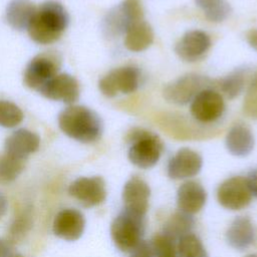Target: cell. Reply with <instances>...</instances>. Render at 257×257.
Here are the masks:
<instances>
[{"instance_id": "6", "label": "cell", "mask_w": 257, "mask_h": 257, "mask_svg": "<svg viewBox=\"0 0 257 257\" xmlns=\"http://www.w3.org/2000/svg\"><path fill=\"white\" fill-rule=\"evenodd\" d=\"M144 19V8L140 0H123L104 17L103 30L106 36L124 34L126 29Z\"/></svg>"}, {"instance_id": "20", "label": "cell", "mask_w": 257, "mask_h": 257, "mask_svg": "<svg viewBox=\"0 0 257 257\" xmlns=\"http://www.w3.org/2000/svg\"><path fill=\"white\" fill-rule=\"evenodd\" d=\"M254 234L252 221L248 217L239 216L229 226L226 232V240L232 248L243 251L253 243Z\"/></svg>"}, {"instance_id": "19", "label": "cell", "mask_w": 257, "mask_h": 257, "mask_svg": "<svg viewBox=\"0 0 257 257\" xmlns=\"http://www.w3.org/2000/svg\"><path fill=\"white\" fill-rule=\"evenodd\" d=\"M225 145L231 155L235 157H246L253 151L255 140L248 126L242 123H236L228 131Z\"/></svg>"}, {"instance_id": "24", "label": "cell", "mask_w": 257, "mask_h": 257, "mask_svg": "<svg viewBox=\"0 0 257 257\" xmlns=\"http://www.w3.org/2000/svg\"><path fill=\"white\" fill-rule=\"evenodd\" d=\"M195 3L203 11L206 18L212 22H222L232 12L227 0H195Z\"/></svg>"}, {"instance_id": "1", "label": "cell", "mask_w": 257, "mask_h": 257, "mask_svg": "<svg viewBox=\"0 0 257 257\" xmlns=\"http://www.w3.org/2000/svg\"><path fill=\"white\" fill-rule=\"evenodd\" d=\"M69 23L65 8L56 1H45L37 7L27 31L30 38L38 44H49L61 36Z\"/></svg>"}, {"instance_id": "10", "label": "cell", "mask_w": 257, "mask_h": 257, "mask_svg": "<svg viewBox=\"0 0 257 257\" xmlns=\"http://www.w3.org/2000/svg\"><path fill=\"white\" fill-rule=\"evenodd\" d=\"M224 111L225 102L221 93L211 87L199 92L190 103L192 116L202 123H211L218 120Z\"/></svg>"}, {"instance_id": "34", "label": "cell", "mask_w": 257, "mask_h": 257, "mask_svg": "<svg viewBox=\"0 0 257 257\" xmlns=\"http://www.w3.org/2000/svg\"><path fill=\"white\" fill-rule=\"evenodd\" d=\"M247 42L249 43V45L254 48L255 50H257V29H252L250 30L247 35Z\"/></svg>"}, {"instance_id": "38", "label": "cell", "mask_w": 257, "mask_h": 257, "mask_svg": "<svg viewBox=\"0 0 257 257\" xmlns=\"http://www.w3.org/2000/svg\"><path fill=\"white\" fill-rule=\"evenodd\" d=\"M246 257H257V255H256V254H249V255H247Z\"/></svg>"}, {"instance_id": "21", "label": "cell", "mask_w": 257, "mask_h": 257, "mask_svg": "<svg viewBox=\"0 0 257 257\" xmlns=\"http://www.w3.org/2000/svg\"><path fill=\"white\" fill-rule=\"evenodd\" d=\"M154 42L152 26L143 20L132 24L124 32V46L132 52H141L149 48Z\"/></svg>"}, {"instance_id": "37", "label": "cell", "mask_w": 257, "mask_h": 257, "mask_svg": "<svg viewBox=\"0 0 257 257\" xmlns=\"http://www.w3.org/2000/svg\"><path fill=\"white\" fill-rule=\"evenodd\" d=\"M9 257H24L23 255H21L20 253H11L9 255Z\"/></svg>"}, {"instance_id": "25", "label": "cell", "mask_w": 257, "mask_h": 257, "mask_svg": "<svg viewBox=\"0 0 257 257\" xmlns=\"http://www.w3.org/2000/svg\"><path fill=\"white\" fill-rule=\"evenodd\" d=\"M25 160L10 156L6 153L0 156V184L7 185L15 181L25 167Z\"/></svg>"}, {"instance_id": "8", "label": "cell", "mask_w": 257, "mask_h": 257, "mask_svg": "<svg viewBox=\"0 0 257 257\" xmlns=\"http://www.w3.org/2000/svg\"><path fill=\"white\" fill-rule=\"evenodd\" d=\"M140 70L132 65L121 66L110 70L98 81V88L107 97L118 93L128 94L135 92L140 86Z\"/></svg>"}, {"instance_id": "18", "label": "cell", "mask_w": 257, "mask_h": 257, "mask_svg": "<svg viewBox=\"0 0 257 257\" xmlns=\"http://www.w3.org/2000/svg\"><path fill=\"white\" fill-rule=\"evenodd\" d=\"M40 145L39 137L26 128H19L13 132L5 141V153L15 158L26 160L35 153Z\"/></svg>"}, {"instance_id": "32", "label": "cell", "mask_w": 257, "mask_h": 257, "mask_svg": "<svg viewBox=\"0 0 257 257\" xmlns=\"http://www.w3.org/2000/svg\"><path fill=\"white\" fill-rule=\"evenodd\" d=\"M130 253H131L130 257H155L151 243H148L144 240L137 247H135Z\"/></svg>"}, {"instance_id": "11", "label": "cell", "mask_w": 257, "mask_h": 257, "mask_svg": "<svg viewBox=\"0 0 257 257\" xmlns=\"http://www.w3.org/2000/svg\"><path fill=\"white\" fill-rule=\"evenodd\" d=\"M68 194L84 207H94L106 198L105 182L99 176L81 177L68 187Z\"/></svg>"}, {"instance_id": "5", "label": "cell", "mask_w": 257, "mask_h": 257, "mask_svg": "<svg viewBox=\"0 0 257 257\" xmlns=\"http://www.w3.org/2000/svg\"><path fill=\"white\" fill-rule=\"evenodd\" d=\"M210 78L190 73L183 75L170 82L163 91L164 98L176 105H185L191 103L195 96L206 88L211 87Z\"/></svg>"}, {"instance_id": "7", "label": "cell", "mask_w": 257, "mask_h": 257, "mask_svg": "<svg viewBox=\"0 0 257 257\" xmlns=\"http://www.w3.org/2000/svg\"><path fill=\"white\" fill-rule=\"evenodd\" d=\"M60 62V56L56 52L47 51L34 56L24 70V83L28 87L38 91L49 79L58 74Z\"/></svg>"}, {"instance_id": "2", "label": "cell", "mask_w": 257, "mask_h": 257, "mask_svg": "<svg viewBox=\"0 0 257 257\" xmlns=\"http://www.w3.org/2000/svg\"><path fill=\"white\" fill-rule=\"evenodd\" d=\"M58 125L69 138L80 143L96 142L102 134L99 115L84 105H69L58 114Z\"/></svg>"}, {"instance_id": "23", "label": "cell", "mask_w": 257, "mask_h": 257, "mask_svg": "<svg viewBox=\"0 0 257 257\" xmlns=\"http://www.w3.org/2000/svg\"><path fill=\"white\" fill-rule=\"evenodd\" d=\"M194 225L195 220L192 215L178 211L166 221L162 233L173 241L178 242L183 236L191 233Z\"/></svg>"}, {"instance_id": "30", "label": "cell", "mask_w": 257, "mask_h": 257, "mask_svg": "<svg viewBox=\"0 0 257 257\" xmlns=\"http://www.w3.org/2000/svg\"><path fill=\"white\" fill-rule=\"evenodd\" d=\"M155 257H177L176 242L164 235L157 234L151 242Z\"/></svg>"}, {"instance_id": "26", "label": "cell", "mask_w": 257, "mask_h": 257, "mask_svg": "<svg viewBox=\"0 0 257 257\" xmlns=\"http://www.w3.org/2000/svg\"><path fill=\"white\" fill-rule=\"evenodd\" d=\"M177 257H208V253L200 238L189 233L177 242Z\"/></svg>"}, {"instance_id": "14", "label": "cell", "mask_w": 257, "mask_h": 257, "mask_svg": "<svg viewBox=\"0 0 257 257\" xmlns=\"http://www.w3.org/2000/svg\"><path fill=\"white\" fill-rule=\"evenodd\" d=\"M203 166L199 153L188 148L179 150L169 161L167 172L173 180H184L198 175Z\"/></svg>"}, {"instance_id": "27", "label": "cell", "mask_w": 257, "mask_h": 257, "mask_svg": "<svg viewBox=\"0 0 257 257\" xmlns=\"http://www.w3.org/2000/svg\"><path fill=\"white\" fill-rule=\"evenodd\" d=\"M245 74L244 69H236L221 80L220 88L228 98L233 99L243 91L246 81Z\"/></svg>"}, {"instance_id": "17", "label": "cell", "mask_w": 257, "mask_h": 257, "mask_svg": "<svg viewBox=\"0 0 257 257\" xmlns=\"http://www.w3.org/2000/svg\"><path fill=\"white\" fill-rule=\"evenodd\" d=\"M207 201L205 188L196 181L183 183L177 191V205L179 211L193 215L200 212Z\"/></svg>"}, {"instance_id": "12", "label": "cell", "mask_w": 257, "mask_h": 257, "mask_svg": "<svg viewBox=\"0 0 257 257\" xmlns=\"http://www.w3.org/2000/svg\"><path fill=\"white\" fill-rule=\"evenodd\" d=\"M38 92L52 100H60L72 104L79 97L78 81L70 74L58 73L42 85Z\"/></svg>"}, {"instance_id": "22", "label": "cell", "mask_w": 257, "mask_h": 257, "mask_svg": "<svg viewBox=\"0 0 257 257\" xmlns=\"http://www.w3.org/2000/svg\"><path fill=\"white\" fill-rule=\"evenodd\" d=\"M36 10L30 0H12L6 8V20L16 30H27Z\"/></svg>"}, {"instance_id": "35", "label": "cell", "mask_w": 257, "mask_h": 257, "mask_svg": "<svg viewBox=\"0 0 257 257\" xmlns=\"http://www.w3.org/2000/svg\"><path fill=\"white\" fill-rule=\"evenodd\" d=\"M10 254L9 244L5 240L0 239V257H9Z\"/></svg>"}, {"instance_id": "4", "label": "cell", "mask_w": 257, "mask_h": 257, "mask_svg": "<svg viewBox=\"0 0 257 257\" xmlns=\"http://www.w3.org/2000/svg\"><path fill=\"white\" fill-rule=\"evenodd\" d=\"M146 229V217L122 210L110 225V236L121 252H131L142 241Z\"/></svg>"}, {"instance_id": "15", "label": "cell", "mask_w": 257, "mask_h": 257, "mask_svg": "<svg viewBox=\"0 0 257 257\" xmlns=\"http://www.w3.org/2000/svg\"><path fill=\"white\" fill-rule=\"evenodd\" d=\"M85 228V218L76 209L67 208L59 211L52 224V231L55 236L65 241H76L79 239Z\"/></svg>"}, {"instance_id": "28", "label": "cell", "mask_w": 257, "mask_h": 257, "mask_svg": "<svg viewBox=\"0 0 257 257\" xmlns=\"http://www.w3.org/2000/svg\"><path fill=\"white\" fill-rule=\"evenodd\" d=\"M32 212L31 207H25L18 215L15 217L14 221L10 226V240L16 243L29 232L32 227Z\"/></svg>"}, {"instance_id": "29", "label": "cell", "mask_w": 257, "mask_h": 257, "mask_svg": "<svg viewBox=\"0 0 257 257\" xmlns=\"http://www.w3.org/2000/svg\"><path fill=\"white\" fill-rule=\"evenodd\" d=\"M23 112L15 103L0 99V125L14 127L23 120Z\"/></svg>"}, {"instance_id": "9", "label": "cell", "mask_w": 257, "mask_h": 257, "mask_svg": "<svg viewBox=\"0 0 257 257\" xmlns=\"http://www.w3.org/2000/svg\"><path fill=\"white\" fill-rule=\"evenodd\" d=\"M217 200L225 209L237 211L247 207L252 200V194L246 178L231 177L220 184L217 190Z\"/></svg>"}, {"instance_id": "36", "label": "cell", "mask_w": 257, "mask_h": 257, "mask_svg": "<svg viewBox=\"0 0 257 257\" xmlns=\"http://www.w3.org/2000/svg\"><path fill=\"white\" fill-rule=\"evenodd\" d=\"M7 208H8L7 199L3 195V193L0 191V218H2L6 214Z\"/></svg>"}, {"instance_id": "3", "label": "cell", "mask_w": 257, "mask_h": 257, "mask_svg": "<svg viewBox=\"0 0 257 257\" xmlns=\"http://www.w3.org/2000/svg\"><path fill=\"white\" fill-rule=\"evenodd\" d=\"M128 143L127 158L136 167L146 170L159 162L164 146L157 135L145 130H134L128 136Z\"/></svg>"}, {"instance_id": "31", "label": "cell", "mask_w": 257, "mask_h": 257, "mask_svg": "<svg viewBox=\"0 0 257 257\" xmlns=\"http://www.w3.org/2000/svg\"><path fill=\"white\" fill-rule=\"evenodd\" d=\"M243 110L248 116L257 118V73L254 75L245 94Z\"/></svg>"}, {"instance_id": "13", "label": "cell", "mask_w": 257, "mask_h": 257, "mask_svg": "<svg viewBox=\"0 0 257 257\" xmlns=\"http://www.w3.org/2000/svg\"><path fill=\"white\" fill-rule=\"evenodd\" d=\"M151 189L147 182L139 176L128 179L122 189V201L124 210L146 217L149 209Z\"/></svg>"}, {"instance_id": "33", "label": "cell", "mask_w": 257, "mask_h": 257, "mask_svg": "<svg viewBox=\"0 0 257 257\" xmlns=\"http://www.w3.org/2000/svg\"><path fill=\"white\" fill-rule=\"evenodd\" d=\"M246 181H247V184L251 191L252 196H255L257 198V169L252 170L248 174Z\"/></svg>"}, {"instance_id": "16", "label": "cell", "mask_w": 257, "mask_h": 257, "mask_svg": "<svg viewBox=\"0 0 257 257\" xmlns=\"http://www.w3.org/2000/svg\"><path fill=\"white\" fill-rule=\"evenodd\" d=\"M211 47L210 36L202 30L194 29L187 31L177 42L175 51L177 55L188 62L201 59Z\"/></svg>"}]
</instances>
